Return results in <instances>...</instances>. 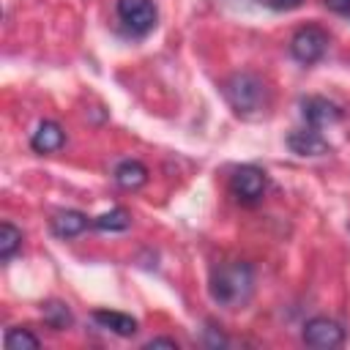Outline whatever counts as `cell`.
Here are the masks:
<instances>
[{"instance_id":"cell-1","label":"cell","mask_w":350,"mask_h":350,"mask_svg":"<svg viewBox=\"0 0 350 350\" xmlns=\"http://www.w3.org/2000/svg\"><path fill=\"white\" fill-rule=\"evenodd\" d=\"M208 290H211V298L219 304V306H227V309H238L243 306L252 293H254V271L249 262H224V265H216L211 271V282H208Z\"/></svg>"},{"instance_id":"cell-2","label":"cell","mask_w":350,"mask_h":350,"mask_svg":"<svg viewBox=\"0 0 350 350\" xmlns=\"http://www.w3.org/2000/svg\"><path fill=\"white\" fill-rule=\"evenodd\" d=\"M224 98L230 101V107L238 115H249V112H260L265 107L268 90H265V82L257 74L238 71L224 82Z\"/></svg>"},{"instance_id":"cell-3","label":"cell","mask_w":350,"mask_h":350,"mask_svg":"<svg viewBox=\"0 0 350 350\" xmlns=\"http://www.w3.org/2000/svg\"><path fill=\"white\" fill-rule=\"evenodd\" d=\"M115 11H118V19L123 22V27L131 36H148L156 27V19H159L153 0H118Z\"/></svg>"},{"instance_id":"cell-4","label":"cell","mask_w":350,"mask_h":350,"mask_svg":"<svg viewBox=\"0 0 350 350\" xmlns=\"http://www.w3.org/2000/svg\"><path fill=\"white\" fill-rule=\"evenodd\" d=\"M328 49V33L317 25H306L301 30H295V36L290 38V52L298 63L312 66L317 63Z\"/></svg>"},{"instance_id":"cell-5","label":"cell","mask_w":350,"mask_h":350,"mask_svg":"<svg viewBox=\"0 0 350 350\" xmlns=\"http://www.w3.org/2000/svg\"><path fill=\"white\" fill-rule=\"evenodd\" d=\"M304 342L314 350H334L345 345V328L342 323L331 320V317H312L304 323Z\"/></svg>"},{"instance_id":"cell-6","label":"cell","mask_w":350,"mask_h":350,"mask_svg":"<svg viewBox=\"0 0 350 350\" xmlns=\"http://www.w3.org/2000/svg\"><path fill=\"white\" fill-rule=\"evenodd\" d=\"M265 186H268L265 172H262L260 167H252V164L238 167V170L232 172V178H230V191L235 194L238 202H246V205L257 202V200L265 194Z\"/></svg>"},{"instance_id":"cell-7","label":"cell","mask_w":350,"mask_h":350,"mask_svg":"<svg viewBox=\"0 0 350 350\" xmlns=\"http://www.w3.org/2000/svg\"><path fill=\"white\" fill-rule=\"evenodd\" d=\"M301 115L309 123V129H323V126H331V123H339L342 120V109L334 101L323 98V96H306V98H301Z\"/></svg>"},{"instance_id":"cell-8","label":"cell","mask_w":350,"mask_h":350,"mask_svg":"<svg viewBox=\"0 0 350 350\" xmlns=\"http://www.w3.org/2000/svg\"><path fill=\"white\" fill-rule=\"evenodd\" d=\"M63 139H66V131H63V126L57 120H41L36 126V131L30 134V148L44 156V153L60 150L63 148Z\"/></svg>"},{"instance_id":"cell-9","label":"cell","mask_w":350,"mask_h":350,"mask_svg":"<svg viewBox=\"0 0 350 350\" xmlns=\"http://www.w3.org/2000/svg\"><path fill=\"white\" fill-rule=\"evenodd\" d=\"M287 145H290V150L293 153H298V156H325L328 150H331V145L314 131V129H304V131H293L290 137H287Z\"/></svg>"},{"instance_id":"cell-10","label":"cell","mask_w":350,"mask_h":350,"mask_svg":"<svg viewBox=\"0 0 350 350\" xmlns=\"http://www.w3.org/2000/svg\"><path fill=\"white\" fill-rule=\"evenodd\" d=\"M93 320L104 331H112L118 336H134L137 334V320L131 314H123V312H115V309H96Z\"/></svg>"},{"instance_id":"cell-11","label":"cell","mask_w":350,"mask_h":350,"mask_svg":"<svg viewBox=\"0 0 350 350\" xmlns=\"http://www.w3.org/2000/svg\"><path fill=\"white\" fill-rule=\"evenodd\" d=\"M115 183L126 191H137L139 186L148 183V167L137 159H126L115 167Z\"/></svg>"},{"instance_id":"cell-12","label":"cell","mask_w":350,"mask_h":350,"mask_svg":"<svg viewBox=\"0 0 350 350\" xmlns=\"http://www.w3.org/2000/svg\"><path fill=\"white\" fill-rule=\"evenodd\" d=\"M88 227V216L82 211H60L52 216V232L57 238H77L79 232H85Z\"/></svg>"},{"instance_id":"cell-13","label":"cell","mask_w":350,"mask_h":350,"mask_svg":"<svg viewBox=\"0 0 350 350\" xmlns=\"http://www.w3.org/2000/svg\"><path fill=\"white\" fill-rule=\"evenodd\" d=\"M41 314H44V323H46L49 328H55V331H66V328L74 323L71 309H68L63 301H46V304L41 306Z\"/></svg>"},{"instance_id":"cell-14","label":"cell","mask_w":350,"mask_h":350,"mask_svg":"<svg viewBox=\"0 0 350 350\" xmlns=\"http://www.w3.org/2000/svg\"><path fill=\"white\" fill-rule=\"evenodd\" d=\"M22 249V230H16L11 221L0 224V257L8 262Z\"/></svg>"},{"instance_id":"cell-15","label":"cell","mask_w":350,"mask_h":350,"mask_svg":"<svg viewBox=\"0 0 350 350\" xmlns=\"http://www.w3.org/2000/svg\"><path fill=\"white\" fill-rule=\"evenodd\" d=\"M3 342H5L8 350H36V347H41V339L30 328H8Z\"/></svg>"},{"instance_id":"cell-16","label":"cell","mask_w":350,"mask_h":350,"mask_svg":"<svg viewBox=\"0 0 350 350\" xmlns=\"http://www.w3.org/2000/svg\"><path fill=\"white\" fill-rule=\"evenodd\" d=\"M129 224H131V216L123 208H112V211H107V213H101V216L93 219V227L96 230H109V232L126 230Z\"/></svg>"},{"instance_id":"cell-17","label":"cell","mask_w":350,"mask_h":350,"mask_svg":"<svg viewBox=\"0 0 350 350\" xmlns=\"http://www.w3.org/2000/svg\"><path fill=\"white\" fill-rule=\"evenodd\" d=\"M257 3H262V5H268L273 11H293V8L301 5V0H257Z\"/></svg>"},{"instance_id":"cell-18","label":"cell","mask_w":350,"mask_h":350,"mask_svg":"<svg viewBox=\"0 0 350 350\" xmlns=\"http://www.w3.org/2000/svg\"><path fill=\"white\" fill-rule=\"evenodd\" d=\"M205 342L211 345V347H224L227 345V339H224V334L216 328V325H211V328H205Z\"/></svg>"},{"instance_id":"cell-19","label":"cell","mask_w":350,"mask_h":350,"mask_svg":"<svg viewBox=\"0 0 350 350\" xmlns=\"http://www.w3.org/2000/svg\"><path fill=\"white\" fill-rule=\"evenodd\" d=\"M145 347H148V350H153V347H170V350H178V342L170 339V336H156V339L145 342Z\"/></svg>"},{"instance_id":"cell-20","label":"cell","mask_w":350,"mask_h":350,"mask_svg":"<svg viewBox=\"0 0 350 350\" xmlns=\"http://www.w3.org/2000/svg\"><path fill=\"white\" fill-rule=\"evenodd\" d=\"M325 5L336 14H347L350 11V0H325Z\"/></svg>"}]
</instances>
